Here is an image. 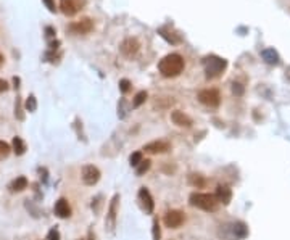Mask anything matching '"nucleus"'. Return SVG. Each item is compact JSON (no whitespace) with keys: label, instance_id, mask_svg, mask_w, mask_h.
<instances>
[{"label":"nucleus","instance_id":"nucleus-1","mask_svg":"<svg viewBox=\"0 0 290 240\" xmlns=\"http://www.w3.org/2000/svg\"><path fill=\"white\" fill-rule=\"evenodd\" d=\"M186 68V61L179 53H169L160 60L158 71L165 78H177Z\"/></svg>","mask_w":290,"mask_h":240},{"label":"nucleus","instance_id":"nucleus-2","mask_svg":"<svg viewBox=\"0 0 290 240\" xmlns=\"http://www.w3.org/2000/svg\"><path fill=\"white\" fill-rule=\"evenodd\" d=\"M189 203L190 206L199 208L202 211H216L219 206V201L216 200V197L213 194H202V192H194L189 197Z\"/></svg>","mask_w":290,"mask_h":240},{"label":"nucleus","instance_id":"nucleus-3","mask_svg":"<svg viewBox=\"0 0 290 240\" xmlns=\"http://www.w3.org/2000/svg\"><path fill=\"white\" fill-rule=\"evenodd\" d=\"M203 68H205L207 78L214 79L223 75V71L227 68V60L216 57V55H209V57L203 58Z\"/></svg>","mask_w":290,"mask_h":240},{"label":"nucleus","instance_id":"nucleus-4","mask_svg":"<svg viewBox=\"0 0 290 240\" xmlns=\"http://www.w3.org/2000/svg\"><path fill=\"white\" fill-rule=\"evenodd\" d=\"M199 102L208 108H218L221 103V94L218 89H203L199 92Z\"/></svg>","mask_w":290,"mask_h":240},{"label":"nucleus","instance_id":"nucleus-5","mask_svg":"<svg viewBox=\"0 0 290 240\" xmlns=\"http://www.w3.org/2000/svg\"><path fill=\"white\" fill-rule=\"evenodd\" d=\"M118 206H120V195L115 194L113 199L110 200L107 219H105V226H107V229L110 232H113L115 227H116V219H118Z\"/></svg>","mask_w":290,"mask_h":240},{"label":"nucleus","instance_id":"nucleus-6","mask_svg":"<svg viewBox=\"0 0 290 240\" xmlns=\"http://www.w3.org/2000/svg\"><path fill=\"white\" fill-rule=\"evenodd\" d=\"M163 223L166 227H169V229H179V227L186 223V214L181 210H169V211H166Z\"/></svg>","mask_w":290,"mask_h":240},{"label":"nucleus","instance_id":"nucleus-7","mask_svg":"<svg viewBox=\"0 0 290 240\" xmlns=\"http://www.w3.org/2000/svg\"><path fill=\"white\" fill-rule=\"evenodd\" d=\"M100 169L97 168L94 164H85L83 168V173H81V179L85 186H95V184L100 181Z\"/></svg>","mask_w":290,"mask_h":240},{"label":"nucleus","instance_id":"nucleus-8","mask_svg":"<svg viewBox=\"0 0 290 240\" xmlns=\"http://www.w3.org/2000/svg\"><path fill=\"white\" fill-rule=\"evenodd\" d=\"M85 5V0H60V10L66 16H75Z\"/></svg>","mask_w":290,"mask_h":240},{"label":"nucleus","instance_id":"nucleus-9","mask_svg":"<svg viewBox=\"0 0 290 240\" xmlns=\"http://www.w3.org/2000/svg\"><path fill=\"white\" fill-rule=\"evenodd\" d=\"M68 29H70L71 33L76 34V36H85V34H89L92 29H94V21H92L90 18H81L79 21L71 23Z\"/></svg>","mask_w":290,"mask_h":240},{"label":"nucleus","instance_id":"nucleus-10","mask_svg":"<svg viewBox=\"0 0 290 240\" xmlns=\"http://www.w3.org/2000/svg\"><path fill=\"white\" fill-rule=\"evenodd\" d=\"M137 197H139L142 210H144L147 214H153V210H155V201H153V197L150 194V190L147 187H140Z\"/></svg>","mask_w":290,"mask_h":240},{"label":"nucleus","instance_id":"nucleus-11","mask_svg":"<svg viewBox=\"0 0 290 240\" xmlns=\"http://www.w3.org/2000/svg\"><path fill=\"white\" fill-rule=\"evenodd\" d=\"M142 150L145 153H150V155H162V153L171 150V144L166 142V140H153V142H149L142 147Z\"/></svg>","mask_w":290,"mask_h":240},{"label":"nucleus","instance_id":"nucleus-12","mask_svg":"<svg viewBox=\"0 0 290 240\" xmlns=\"http://www.w3.org/2000/svg\"><path fill=\"white\" fill-rule=\"evenodd\" d=\"M120 48H121V53L124 55V57L132 58L140 50V42L135 39V38H127V39H124V40L121 42Z\"/></svg>","mask_w":290,"mask_h":240},{"label":"nucleus","instance_id":"nucleus-13","mask_svg":"<svg viewBox=\"0 0 290 240\" xmlns=\"http://www.w3.org/2000/svg\"><path fill=\"white\" fill-rule=\"evenodd\" d=\"M53 211L55 214L60 218V219H66L71 216V206H70V201H68L66 199H58L57 201H55V206H53Z\"/></svg>","mask_w":290,"mask_h":240},{"label":"nucleus","instance_id":"nucleus-14","mask_svg":"<svg viewBox=\"0 0 290 240\" xmlns=\"http://www.w3.org/2000/svg\"><path fill=\"white\" fill-rule=\"evenodd\" d=\"M171 121L174 122L176 126H179V127H190L194 124L192 118H190V116L186 115L184 112H179V110L171 112Z\"/></svg>","mask_w":290,"mask_h":240},{"label":"nucleus","instance_id":"nucleus-15","mask_svg":"<svg viewBox=\"0 0 290 240\" xmlns=\"http://www.w3.org/2000/svg\"><path fill=\"white\" fill-rule=\"evenodd\" d=\"M216 200L219 201V205H229L231 200H232V190L227 187V186H223V184H219L218 187H216Z\"/></svg>","mask_w":290,"mask_h":240},{"label":"nucleus","instance_id":"nucleus-16","mask_svg":"<svg viewBox=\"0 0 290 240\" xmlns=\"http://www.w3.org/2000/svg\"><path fill=\"white\" fill-rule=\"evenodd\" d=\"M158 33H160V36L166 40V42H169V44H172V45H176V44H179V42H182V38H181V34H177V33H174L169 26H163V28H160L158 29Z\"/></svg>","mask_w":290,"mask_h":240},{"label":"nucleus","instance_id":"nucleus-17","mask_svg":"<svg viewBox=\"0 0 290 240\" xmlns=\"http://www.w3.org/2000/svg\"><path fill=\"white\" fill-rule=\"evenodd\" d=\"M261 57L263 60L266 61L268 65L271 66H277L281 63V57H279V53H277L274 48H264V50L261 52Z\"/></svg>","mask_w":290,"mask_h":240},{"label":"nucleus","instance_id":"nucleus-18","mask_svg":"<svg viewBox=\"0 0 290 240\" xmlns=\"http://www.w3.org/2000/svg\"><path fill=\"white\" fill-rule=\"evenodd\" d=\"M28 179L24 176H20V177H16V179H13L10 182V186H8V189H10V192H13V194H20V192H23L24 189H28Z\"/></svg>","mask_w":290,"mask_h":240},{"label":"nucleus","instance_id":"nucleus-19","mask_svg":"<svg viewBox=\"0 0 290 240\" xmlns=\"http://www.w3.org/2000/svg\"><path fill=\"white\" fill-rule=\"evenodd\" d=\"M11 150H13V153L16 157H21V155H24L26 153V150H28V145H26V142L21 139V137H13V140H11Z\"/></svg>","mask_w":290,"mask_h":240},{"label":"nucleus","instance_id":"nucleus-20","mask_svg":"<svg viewBox=\"0 0 290 240\" xmlns=\"http://www.w3.org/2000/svg\"><path fill=\"white\" fill-rule=\"evenodd\" d=\"M189 184L192 187H195V189H203L207 186V179L203 177L202 174H195V173H192V174H189Z\"/></svg>","mask_w":290,"mask_h":240},{"label":"nucleus","instance_id":"nucleus-21","mask_svg":"<svg viewBox=\"0 0 290 240\" xmlns=\"http://www.w3.org/2000/svg\"><path fill=\"white\" fill-rule=\"evenodd\" d=\"M234 234H236L239 239H245L249 236V227H247V224L242 223V221H239V223L234 224Z\"/></svg>","mask_w":290,"mask_h":240},{"label":"nucleus","instance_id":"nucleus-22","mask_svg":"<svg viewBox=\"0 0 290 240\" xmlns=\"http://www.w3.org/2000/svg\"><path fill=\"white\" fill-rule=\"evenodd\" d=\"M147 97H149V94H147L145 90H140L135 94V97L132 98V108H139L140 105H144L145 100H147Z\"/></svg>","mask_w":290,"mask_h":240},{"label":"nucleus","instance_id":"nucleus-23","mask_svg":"<svg viewBox=\"0 0 290 240\" xmlns=\"http://www.w3.org/2000/svg\"><path fill=\"white\" fill-rule=\"evenodd\" d=\"M150 166H152L150 160H142L140 164L137 166V168H135V174H137V176H144L145 173H149Z\"/></svg>","mask_w":290,"mask_h":240},{"label":"nucleus","instance_id":"nucleus-24","mask_svg":"<svg viewBox=\"0 0 290 240\" xmlns=\"http://www.w3.org/2000/svg\"><path fill=\"white\" fill-rule=\"evenodd\" d=\"M152 237L153 240H162V227H160L158 219H153L152 223Z\"/></svg>","mask_w":290,"mask_h":240},{"label":"nucleus","instance_id":"nucleus-25","mask_svg":"<svg viewBox=\"0 0 290 240\" xmlns=\"http://www.w3.org/2000/svg\"><path fill=\"white\" fill-rule=\"evenodd\" d=\"M15 118L23 121L24 120V112H23V105H21V98L16 97V102H15Z\"/></svg>","mask_w":290,"mask_h":240},{"label":"nucleus","instance_id":"nucleus-26","mask_svg":"<svg viewBox=\"0 0 290 240\" xmlns=\"http://www.w3.org/2000/svg\"><path fill=\"white\" fill-rule=\"evenodd\" d=\"M26 110L29 113H34L36 110H38V100H36V97L34 95H29L28 98H26Z\"/></svg>","mask_w":290,"mask_h":240},{"label":"nucleus","instance_id":"nucleus-27","mask_svg":"<svg viewBox=\"0 0 290 240\" xmlns=\"http://www.w3.org/2000/svg\"><path fill=\"white\" fill-rule=\"evenodd\" d=\"M142 160H144V157H142V152H134L132 155L129 157V163H131V166H134V168H137Z\"/></svg>","mask_w":290,"mask_h":240},{"label":"nucleus","instance_id":"nucleus-28","mask_svg":"<svg viewBox=\"0 0 290 240\" xmlns=\"http://www.w3.org/2000/svg\"><path fill=\"white\" fill-rule=\"evenodd\" d=\"M10 152H11V147L7 142H3V140H0V160L7 158L10 155Z\"/></svg>","mask_w":290,"mask_h":240},{"label":"nucleus","instance_id":"nucleus-29","mask_svg":"<svg viewBox=\"0 0 290 240\" xmlns=\"http://www.w3.org/2000/svg\"><path fill=\"white\" fill-rule=\"evenodd\" d=\"M47 240H61V236H60V231L57 227H52L50 231L47 234Z\"/></svg>","mask_w":290,"mask_h":240},{"label":"nucleus","instance_id":"nucleus-30","mask_svg":"<svg viewBox=\"0 0 290 240\" xmlns=\"http://www.w3.org/2000/svg\"><path fill=\"white\" fill-rule=\"evenodd\" d=\"M232 94H234V95H237V97L244 95V85H242V84H239V82H234V84H232Z\"/></svg>","mask_w":290,"mask_h":240},{"label":"nucleus","instance_id":"nucleus-31","mask_svg":"<svg viewBox=\"0 0 290 240\" xmlns=\"http://www.w3.org/2000/svg\"><path fill=\"white\" fill-rule=\"evenodd\" d=\"M120 90L123 92V94L129 92V90H131V82H129L127 79H121V81H120Z\"/></svg>","mask_w":290,"mask_h":240},{"label":"nucleus","instance_id":"nucleus-32","mask_svg":"<svg viewBox=\"0 0 290 240\" xmlns=\"http://www.w3.org/2000/svg\"><path fill=\"white\" fill-rule=\"evenodd\" d=\"M102 195H98V197H95V199L94 200H92V206H94L95 205V208H92V210H94L95 213H98V211H100V205H102Z\"/></svg>","mask_w":290,"mask_h":240},{"label":"nucleus","instance_id":"nucleus-33","mask_svg":"<svg viewBox=\"0 0 290 240\" xmlns=\"http://www.w3.org/2000/svg\"><path fill=\"white\" fill-rule=\"evenodd\" d=\"M45 5H47V8H48V11H52V13H55L57 11V7H55V2L53 0H42Z\"/></svg>","mask_w":290,"mask_h":240},{"label":"nucleus","instance_id":"nucleus-34","mask_svg":"<svg viewBox=\"0 0 290 240\" xmlns=\"http://www.w3.org/2000/svg\"><path fill=\"white\" fill-rule=\"evenodd\" d=\"M7 90H8V82L0 78V94H2V92H7Z\"/></svg>","mask_w":290,"mask_h":240},{"label":"nucleus","instance_id":"nucleus-35","mask_svg":"<svg viewBox=\"0 0 290 240\" xmlns=\"http://www.w3.org/2000/svg\"><path fill=\"white\" fill-rule=\"evenodd\" d=\"M45 33H47V38H53V36H55V31L52 28H47Z\"/></svg>","mask_w":290,"mask_h":240},{"label":"nucleus","instance_id":"nucleus-36","mask_svg":"<svg viewBox=\"0 0 290 240\" xmlns=\"http://www.w3.org/2000/svg\"><path fill=\"white\" fill-rule=\"evenodd\" d=\"M78 240H94V234H92V231L89 232V236H87V239H78Z\"/></svg>","mask_w":290,"mask_h":240},{"label":"nucleus","instance_id":"nucleus-37","mask_svg":"<svg viewBox=\"0 0 290 240\" xmlns=\"http://www.w3.org/2000/svg\"><path fill=\"white\" fill-rule=\"evenodd\" d=\"M13 82H15V89L20 87V85H18V84H20V78H13Z\"/></svg>","mask_w":290,"mask_h":240},{"label":"nucleus","instance_id":"nucleus-38","mask_svg":"<svg viewBox=\"0 0 290 240\" xmlns=\"http://www.w3.org/2000/svg\"><path fill=\"white\" fill-rule=\"evenodd\" d=\"M3 60H5V58H3V55H2V53H0V66H2V65H3Z\"/></svg>","mask_w":290,"mask_h":240}]
</instances>
